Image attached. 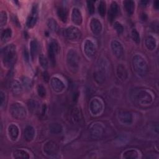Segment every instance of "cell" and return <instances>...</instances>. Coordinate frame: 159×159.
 I'll return each mask as SVG.
<instances>
[{
  "label": "cell",
  "instance_id": "obj_1",
  "mask_svg": "<svg viewBox=\"0 0 159 159\" xmlns=\"http://www.w3.org/2000/svg\"><path fill=\"white\" fill-rule=\"evenodd\" d=\"M109 71V64L107 60L101 57L99 58L96 70L94 73V79L98 84H103L106 80Z\"/></svg>",
  "mask_w": 159,
  "mask_h": 159
},
{
  "label": "cell",
  "instance_id": "obj_2",
  "mask_svg": "<svg viewBox=\"0 0 159 159\" xmlns=\"http://www.w3.org/2000/svg\"><path fill=\"white\" fill-rule=\"evenodd\" d=\"M1 57L4 66L6 68L12 67L17 58L16 46L12 43L5 46L1 50Z\"/></svg>",
  "mask_w": 159,
  "mask_h": 159
},
{
  "label": "cell",
  "instance_id": "obj_3",
  "mask_svg": "<svg viewBox=\"0 0 159 159\" xmlns=\"http://www.w3.org/2000/svg\"><path fill=\"white\" fill-rule=\"evenodd\" d=\"M132 67L135 73L139 76H144L148 72L146 60L140 55L136 54L132 58Z\"/></svg>",
  "mask_w": 159,
  "mask_h": 159
},
{
  "label": "cell",
  "instance_id": "obj_4",
  "mask_svg": "<svg viewBox=\"0 0 159 159\" xmlns=\"http://www.w3.org/2000/svg\"><path fill=\"white\" fill-rule=\"evenodd\" d=\"M66 63L68 68L73 73L78 71L80 65V57L74 49H70L66 55Z\"/></svg>",
  "mask_w": 159,
  "mask_h": 159
},
{
  "label": "cell",
  "instance_id": "obj_5",
  "mask_svg": "<svg viewBox=\"0 0 159 159\" xmlns=\"http://www.w3.org/2000/svg\"><path fill=\"white\" fill-rule=\"evenodd\" d=\"M9 112L13 118L17 120H22L27 116V111L25 107L19 102H14L11 105Z\"/></svg>",
  "mask_w": 159,
  "mask_h": 159
},
{
  "label": "cell",
  "instance_id": "obj_6",
  "mask_svg": "<svg viewBox=\"0 0 159 159\" xmlns=\"http://www.w3.org/2000/svg\"><path fill=\"white\" fill-rule=\"evenodd\" d=\"M63 35L70 41H78L81 37L82 34L80 29L75 26H70L63 30Z\"/></svg>",
  "mask_w": 159,
  "mask_h": 159
},
{
  "label": "cell",
  "instance_id": "obj_7",
  "mask_svg": "<svg viewBox=\"0 0 159 159\" xmlns=\"http://www.w3.org/2000/svg\"><path fill=\"white\" fill-rule=\"evenodd\" d=\"M135 101L140 105H148L152 103L153 98L151 94L146 90H140L135 95Z\"/></svg>",
  "mask_w": 159,
  "mask_h": 159
},
{
  "label": "cell",
  "instance_id": "obj_8",
  "mask_svg": "<svg viewBox=\"0 0 159 159\" xmlns=\"http://www.w3.org/2000/svg\"><path fill=\"white\" fill-rule=\"evenodd\" d=\"M60 47L58 43L55 40H52L48 47V54L49 59L53 65L55 64L56 55L58 53Z\"/></svg>",
  "mask_w": 159,
  "mask_h": 159
},
{
  "label": "cell",
  "instance_id": "obj_9",
  "mask_svg": "<svg viewBox=\"0 0 159 159\" xmlns=\"http://www.w3.org/2000/svg\"><path fill=\"white\" fill-rule=\"evenodd\" d=\"M89 110L94 116L99 115L103 110V104L98 98H93L89 102Z\"/></svg>",
  "mask_w": 159,
  "mask_h": 159
},
{
  "label": "cell",
  "instance_id": "obj_10",
  "mask_svg": "<svg viewBox=\"0 0 159 159\" xmlns=\"http://www.w3.org/2000/svg\"><path fill=\"white\" fill-rule=\"evenodd\" d=\"M58 147L56 142L52 140L47 141L43 147V152L48 156L53 157L57 154Z\"/></svg>",
  "mask_w": 159,
  "mask_h": 159
},
{
  "label": "cell",
  "instance_id": "obj_11",
  "mask_svg": "<svg viewBox=\"0 0 159 159\" xmlns=\"http://www.w3.org/2000/svg\"><path fill=\"white\" fill-rule=\"evenodd\" d=\"M83 50L86 55L88 58H93L96 54V47L94 43L89 39L84 41L83 44Z\"/></svg>",
  "mask_w": 159,
  "mask_h": 159
},
{
  "label": "cell",
  "instance_id": "obj_12",
  "mask_svg": "<svg viewBox=\"0 0 159 159\" xmlns=\"http://www.w3.org/2000/svg\"><path fill=\"white\" fill-rule=\"evenodd\" d=\"M111 47L113 54L117 58H121L124 55V48L121 43L116 40H114L111 43Z\"/></svg>",
  "mask_w": 159,
  "mask_h": 159
},
{
  "label": "cell",
  "instance_id": "obj_13",
  "mask_svg": "<svg viewBox=\"0 0 159 159\" xmlns=\"http://www.w3.org/2000/svg\"><path fill=\"white\" fill-rule=\"evenodd\" d=\"M119 121L125 125H130L133 122V116L130 112L127 111H120L118 113Z\"/></svg>",
  "mask_w": 159,
  "mask_h": 159
},
{
  "label": "cell",
  "instance_id": "obj_14",
  "mask_svg": "<svg viewBox=\"0 0 159 159\" xmlns=\"http://www.w3.org/2000/svg\"><path fill=\"white\" fill-rule=\"evenodd\" d=\"M104 132V128L102 124L99 123L94 124L90 128V134L94 139L101 138Z\"/></svg>",
  "mask_w": 159,
  "mask_h": 159
},
{
  "label": "cell",
  "instance_id": "obj_15",
  "mask_svg": "<svg viewBox=\"0 0 159 159\" xmlns=\"http://www.w3.org/2000/svg\"><path fill=\"white\" fill-rule=\"evenodd\" d=\"M50 84L52 89L57 93L63 91L65 88L64 83L58 77H53L50 80Z\"/></svg>",
  "mask_w": 159,
  "mask_h": 159
},
{
  "label": "cell",
  "instance_id": "obj_16",
  "mask_svg": "<svg viewBox=\"0 0 159 159\" xmlns=\"http://www.w3.org/2000/svg\"><path fill=\"white\" fill-rule=\"evenodd\" d=\"M90 28L92 32L96 35H98L101 34L102 29V26L101 21L97 18H93L90 21Z\"/></svg>",
  "mask_w": 159,
  "mask_h": 159
},
{
  "label": "cell",
  "instance_id": "obj_17",
  "mask_svg": "<svg viewBox=\"0 0 159 159\" xmlns=\"http://www.w3.org/2000/svg\"><path fill=\"white\" fill-rule=\"evenodd\" d=\"M70 119L71 122L75 124H78L80 123L82 119V116L80 110L78 108L75 107L70 111Z\"/></svg>",
  "mask_w": 159,
  "mask_h": 159
},
{
  "label": "cell",
  "instance_id": "obj_18",
  "mask_svg": "<svg viewBox=\"0 0 159 159\" xmlns=\"http://www.w3.org/2000/svg\"><path fill=\"white\" fill-rule=\"evenodd\" d=\"M71 20L73 23L75 25H80L82 23L83 17L81 15V11L79 9L76 7H74L71 11Z\"/></svg>",
  "mask_w": 159,
  "mask_h": 159
},
{
  "label": "cell",
  "instance_id": "obj_19",
  "mask_svg": "<svg viewBox=\"0 0 159 159\" xmlns=\"http://www.w3.org/2000/svg\"><path fill=\"white\" fill-rule=\"evenodd\" d=\"M7 133L8 136L10 138V139L12 141H15L17 140L19 136V130L18 127L15 124H11L8 126L7 128Z\"/></svg>",
  "mask_w": 159,
  "mask_h": 159
},
{
  "label": "cell",
  "instance_id": "obj_20",
  "mask_svg": "<svg viewBox=\"0 0 159 159\" xmlns=\"http://www.w3.org/2000/svg\"><path fill=\"white\" fill-rule=\"evenodd\" d=\"M116 74L119 79L125 81L128 77V72L125 66L123 64H119L116 68Z\"/></svg>",
  "mask_w": 159,
  "mask_h": 159
},
{
  "label": "cell",
  "instance_id": "obj_21",
  "mask_svg": "<svg viewBox=\"0 0 159 159\" xmlns=\"http://www.w3.org/2000/svg\"><path fill=\"white\" fill-rule=\"evenodd\" d=\"M37 20V8L35 6H34L32 11V14L29 16L27 19V26L29 28H31L34 27Z\"/></svg>",
  "mask_w": 159,
  "mask_h": 159
},
{
  "label": "cell",
  "instance_id": "obj_22",
  "mask_svg": "<svg viewBox=\"0 0 159 159\" xmlns=\"http://www.w3.org/2000/svg\"><path fill=\"white\" fill-rule=\"evenodd\" d=\"M35 129L32 125L25 127L24 132V137L27 142H31L35 137Z\"/></svg>",
  "mask_w": 159,
  "mask_h": 159
},
{
  "label": "cell",
  "instance_id": "obj_23",
  "mask_svg": "<svg viewBox=\"0 0 159 159\" xmlns=\"http://www.w3.org/2000/svg\"><path fill=\"white\" fill-rule=\"evenodd\" d=\"M118 12V6L115 1H112L109 10L108 11V19L109 20L112 22L116 17Z\"/></svg>",
  "mask_w": 159,
  "mask_h": 159
},
{
  "label": "cell",
  "instance_id": "obj_24",
  "mask_svg": "<svg viewBox=\"0 0 159 159\" xmlns=\"http://www.w3.org/2000/svg\"><path fill=\"white\" fill-rule=\"evenodd\" d=\"M145 44L147 48L150 51L153 50L157 46V41L154 37L148 35L145 38Z\"/></svg>",
  "mask_w": 159,
  "mask_h": 159
},
{
  "label": "cell",
  "instance_id": "obj_25",
  "mask_svg": "<svg viewBox=\"0 0 159 159\" xmlns=\"http://www.w3.org/2000/svg\"><path fill=\"white\" fill-rule=\"evenodd\" d=\"M11 88L12 93L15 94H19L22 93L23 88L22 84L17 80H14L11 84Z\"/></svg>",
  "mask_w": 159,
  "mask_h": 159
},
{
  "label": "cell",
  "instance_id": "obj_26",
  "mask_svg": "<svg viewBox=\"0 0 159 159\" xmlns=\"http://www.w3.org/2000/svg\"><path fill=\"white\" fill-rule=\"evenodd\" d=\"M28 107L29 109V111L32 113V114H37L39 111L40 109V106L39 102L33 99H30L29 102H28Z\"/></svg>",
  "mask_w": 159,
  "mask_h": 159
},
{
  "label": "cell",
  "instance_id": "obj_27",
  "mask_svg": "<svg viewBox=\"0 0 159 159\" xmlns=\"http://www.w3.org/2000/svg\"><path fill=\"white\" fill-rule=\"evenodd\" d=\"M122 157L126 159H135L139 157V153L134 149L128 150L123 153Z\"/></svg>",
  "mask_w": 159,
  "mask_h": 159
},
{
  "label": "cell",
  "instance_id": "obj_28",
  "mask_svg": "<svg viewBox=\"0 0 159 159\" xmlns=\"http://www.w3.org/2000/svg\"><path fill=\"white\" fill-rule=\"evenodd\" d=\"M50 131L55 134H60L63 130V127L60 123L53 122L49 125Z\"/></svg>",
  "mask_w": 159,
  "mask_h": 159
},
{
  "label": "cell",
  "instance_id": "obj_29",
  "mask_svg": "<svg viewBox=\"0 0 159 159\" xmlns=\"http://www.w3.org/2000/svg\"><path fill=\"white\" fill-rule=\"evenodd\" d=\"M124 7L126 12L131 15L134 13L135 9V3L134 1L132 0H127L124 1Z\"/></svg>",
  "mask_w": 159,
  "mask_h": 159
},
{
  "label": "cell",
  "instance_id": "obj_30",
  "mask_svg": "<svg viewBox=\"0 0 159 159\" xmlns=\"http://www.w3.org/2000/svg\"><path fill=\"white\" fill-rule=\"evenodd\" d=\"M13 157L14 158H29V153L23 150H16L13 152Z\"/></svg>",
  "mask_w": 159,
  "mask_h": 159
},
{
  "label": "cell",
  "instance_id": "obj_31",
  "mask_svg": "<svg viewBox=\"0 0 159 159\" xmlns=\"http://www.w3.org/2000/svg\"><path fill=\"white\" fill-rule=\"evenodd\" d=\"M30 55L32 59H34L38 52V43L36 40H32L30 42Z\"/></svg>",
  "mask_w": 159,
  "mask_h": 159
},
{
  "label": "cell",
  "instance_id": "obj_32",
  "mask_svg": "<svg viewBox=\"0 0 159 159\" xmlns=\"http://www.w3.org/2000/svg\"><path fill=\"white\" fill-rule=\"evenodd\" d=\"M12 35V30L11 29L7 28L4 30H3L1 32V39L2 42H6L11 37Z\"/></svg>",
  "mask_w": 159,
  "mask_h": 159
},
{
  "label": "cell",
  "instance_id": "obj_33",
  "mask_svg": "<svg viewBox=\"0 0 159 159\" xmlns=\"http://www.w3.org/2000/svg\"><path fill=\"white\" fill-rule=\"evenodd\" d=\"M47 24L48 27L53 32H57L58 29V25L57 21L52 18L48 19Z\"/></svg>",
  "mask_w": 159,
  "mask_h": 159
},
{
  "label": "cell",
  "instance_id": "obj_34",
  "mask_svg": "<svg viewBox=\"0 0 159 159\" xmlns=\"http://www.w3.org/2000/svg\"><path fill=\"white\" fill-rule=\"evenodd\" d=\"M57 14L58 18L63 22H65L67 19V15L66 11L62 7H58L57 10Z\"/></svg>",
  "mask_w": 159,
  "mask_h": 159
},
{
  "label": "cell",
  "instance_id": "obj_35",
  "mask_svg": "<svg viewBox=\"0 0 159 159\" xmlns=\"http://www.w3.org/2000/svg\"><path fill=\"white\" fill-rule=\"evenodd\" d=\"M106 2L104 1H100L99 6H98V12L101 16L103 17L106 14Z\"/></svg>",
  "mask_w": 159,
  "mask_h": 159
},
{
  "label": "cell",
  "instance_id": "obj_36",
  "mask_svg": "<svg viewBox=\"0 0 159 159\" xmlns=\"http://www.w3.org/2000/svg\"><path fill=\"white\" fill-rule=\"evenodd\" d=\"M7 21V12L4 11H1L0 12V23L1 26L3 27L6 25Z\"/></svg>",
  "mask_w": 159,
  "mask_h": 159
},
{
  "label": "cell",
  "instance_id": "obj_37",
  "mask_svg": "<svg viewBox=\"0 0 159 159\" xmlns=\"http://www.w3.org/2000/svg\"><path fill=\"white\" fill-rule=\"evenodd\" d=\"M131 35H132V40H133L137 44H139L140 42V35H139V32L137 31V30L133 29V30H132Z\"/></svg>",
  "mask_w": 159,
  "mask_h": 159
},
{
  "label": "cell",
  "instance_id": "obj_38",
  "mask_svg": "<svg viewBox=\"0 0 159 159\" xmlns=\"http://www.w3.org/2000/svg\"><path fill=\"white\" fill-rule=\"evenodd\" d=\"M37 93L39 96H40L42 98H43L45 96L46 90H45V87L43 85L39 84L37 88Z\"/></svg>",
  "mask_w": 159,
  "mask_h": 159
},
{
  "label": "cell",
  "instance_id": "obj_39",
  "mask_svg": "<svg viewBox=\"0 0 159 159\" xmlns=\"http://www.w3.org/2000/svg\"><path fill=\"white\" fill-rule=\"evenodd\" d=\"M39 63L43 69H47L48 66V61L43 54H41L39 56Z\"/></svg>",
  "mask_w": 159,
  "mask_h": 159
},
{
  "label": "cell",
  "instance_id": "obj_40",
  "mask_svg": "<svg viewBox=\"0 0 159 159\" xmlns=\"http://www.w3.org/2000/svg\"><path fill=\"white\" fill-rule=\"evenodd\" d=\"M114 29L116 30V31L117 32V33L118 34H120L123 32V30H124L123 26L119 22H114Z\"/></svg>",
  "mask_w": 159,
  "mask_h": 159
},
{
  "label": "cell",
  "instance_id": "obj_41",
  "mask_svg": "<svg viewBox=\"0 0 159 159\" xmlns=\"http://www.w3.org/2000/svg\"><path fill=\"white\" fill-rule=\"evenodd\" d=\"M87 7L90 14H93L94 12V1H88L87 2Z\"/></svg>",
  "mask_w": 159,
  "mask_h": 159
},
{
  "label": "cell",
  "instance_id": "obj_42",
  "mask_svg": "<svg viewBox=\"0 0 159 159\" xmlns=\"http://www.w3.org/2000/svg\"><path fill=\"white\" fill-rule=\"evenodd\" d=\"M0 101H1V107H2L4 105H6V97L4 93L2 91L0 92Z\"/></svg>",
  "mask_w": 159,
  "mask_h": 159
},
{
  "label": "cell",
  "instance_id": "obj_43",
  "mask_svg": "<svg viewBox=\"0 0 159 159\" xmlns=\"http://www.w3.org/2000/svg\"><path fill=\"white\" fill-rule=\"evenodd\" d=\"M30 79H29V78H26V77H25V78H24L22 79V81H23L24 85H25L26 87L30 86L31 85V82H30Z\"/></svg>",
  "mask_w": 159,
  "mask_h": 159
},
{
  "label": "cell",
  "instance_id": "obj_44",
  "mask_svg": "<svg viewBox=\"0 0 159 159\" xmlns=\"http://www.w3.org/2000/svg\"><path fill=\"white\" fill-rule=\"evenodd\" d=\"M43 79L45 81H48L49 80V76H48V74L47 71H45L43 73Z\"/></svg>",
  "mask_w": 159,
  "mask_h": 159
},
{
  "label": "cell",
  "instance_id": "obj_45",
  "mask_svg": "<svg viewBox=\"0 0 159 159\" xmlns=\"http://www.w3.org/2000/svg\"><path fill=\"white\" fill-rule=\"evenodd\" d=\"M153 7L155 9H158V7H159V1H154V3H153Z\"/></svg>",
  "mask_w": 159,
  "mask_h": 159
},
{
  "label": "cell",
  "instance_id": "obj_46",
  "mask_svg": "<svg viewBox=\"0 0 159 159\" xmlns=\"http://www.w3.org/2000/svg\"><path fill=\"white\" fill-rule=\"evenodd\" d=\"M148 1H140V4L142 6H146L147 4H148Z\"/></svg>",
  "mask_w": 159,
  "mask_h": 159
},
{
  "label": "cell",
  "instance_id": "obj_47",
  "mask_svg": "<svg viewBox=\"0 0 159 159\" xmlns=\"http://www.w3.org/2000/svg\"><path fill=\"white\" fill-rule=\"evenodd\" d=\"M45 111H46V105H45V104H43L42 106V114H44V113L45 112Z\"/></svg>",
  "mask_w": 159,
  "mask_h": 159
}]
</instances>
